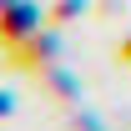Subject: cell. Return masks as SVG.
<instances>
[{
    "label": "cell",
    "mask_w": 131,
    "mask_h": 131,
    "mask_svg": "<svg viewBox=\"0 0 131 131\" xmlns=\"http://www.w3.org/2000/svg\"><path fill=\"white\" fill-rule=\"evenodd\" d=\"M121 56H126V61H131V46H126V50H121Z\"/></svg>",
    "instance_id": "cell-1"
}]
</instances>
